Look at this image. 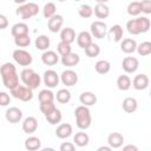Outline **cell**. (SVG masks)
<instances>
[{"label":"cell","instance_id":"30","mask_svg":"<svg viewBox=\"0 0 151 151\" xmlns=\"http://www.w3.org/2000/svg\"><path fill=\"white\" fill-rule=\"evenodd\" d=\"M50 44H51L50 38L47 35H45V34L38 35L35 38V47L38 50H40V51H44V52L47 51V48L50 47Z\"/></svg>","mask_w":151,"mask_h":151},{"label":"cell","instance_id":"20","mask_svg":"<svg viewBox=\"0 0 151 151\" xmlns=\"http://www.w3.org/2000/svg\"><path fill=\"white\" fill-rule=\"evenodd\" d=\"M73 132V129H72V125L68 124V123H63L60 124L57 130H55V136L60 139H65V138H68Z\"/></svg>","mask_w":151,"mask_h":151},{"label":"cell","instance_id":"34","mask_svg":"<svg viewBox=\"0 0 151 151\" xmlns=\"http://www.w3.org/2000/svg\"><path fill=\"white\" fill-rule=\"evenodd\" d=\"M55 99L60 104H67L71 100V92L66 88H60L55 94Z\"/></svg>","mask_w":151,"mask_h":151},{"label":"cell","instance_id":"10","mask_svg":"<svg viewBox=\"0 0 151 151\" xmlns=\"http://www.w3.org/2000/svg\"><path fill=\"white\" fill-rule=\"evenodd\" d=\"M60 80L65 86H74L78 83V74L73 70H65L60 74Z\"/></svg>","mask_w":151,"mask_h":151},{"label":"cell","instance_id":"18","mask_svg":"<svg viewBox=\"0 0 151 151\" xmlns=\"http://www.w3.org/2000/svg\"><path fill=\"white\" fill-rule=\"evenodd\" d=\"M124 143V136L119 132H112L107 136V144L112 149H119Z\"/></svg>","mask_w":151,"mask_h":151},{"label":"cell","instance_id":"17","mask_svg":"<svg viewBox=\"0 0 151 151\" xmlns=\"http://www.w3.org/2000/svg\"><path fill=\"white\" fill-rule=\"evenodd\" d=\"M41 61H42V64H45L47 66H53L59 61V55L57 52L47 50L41 54Z\"/></svg>","mask_w":151,"mask_h":151},{"label":"cell","instance_id":"45","mask_svg":"<svg viewBox=\"0 0 151 151\" xmlns=\"http://www.w3.org/2000/svg\"><path fill=\"white\" fill-rule=\"evenodd\" d=\"M59 150L60 151H76V146L71 142H64V143L60 144Z\"/></svg>","mask_w":151,"mask_h":151},{"label":"cell","instance_id":"2","mask_svg":"<svg viewBox=\"0 0 151 151\" xmlns=\"http://www.w3.org/2000/svg\"><path fill=\"white\" fill-rule=\"evenodd\" d=\"M150 26H151V21L146 17H138L126 22V29L132 35H138L140 33L147 32L150 29Z\"/></svg>","mask_w":151,"mask_h":151},{"label":"cell","instance_id":"12","mask_svg":"<svg viewBox=\"0 0 151 151\" xmlns=\"http://www.w3.org/2000/svg\"><path fill=\"white\" fill-rule=\"evenodd\" d=\"M149 83H150L149 77H147L146 74H144V73H139V74L134 76V78H133V80H132V86H133L134 90L142 91V90L147 88Z\"/></svg>","mask_w":151,"mask_h":151},{"label":"cell","instance_id":"49","mask_svg":"<svg viewBox=\"0 0 151 151\" xmlns=\"http://www.w3.org/2000/svg\"><path fill=\"white\" fill-rule=\"evenodd\" d=\"M97 151H112V147L109 145H101L97 149Z\"/></svg>","mask_w":151,"mask_h":151},{"label":"cell","instance_id":"51","mask_svg":"<svg viewBox=\"0 0 151 151\" xmlns=\"http://www.w3.org/2000/svg\"><path fill=\"white\" fill-rule=\"evenodd\" d=\"M150 97H151V90H150Z\"/></svg>","mask_w":151,"mask_h":151},{"label":"cell","instance_id":"22","mask_svg":"<svg viewBox=\"0 0 151 151\" xmlns=\"http://www.w3.org/2000/svg\"><path fill=\"white\" fill-rule=\"evenodd\" d=\"M79 101L81 103V105L88 107V106H92L97 103V96L91 91H86L79 96Z\"/></svg>","mask_w":151,"mask_h":151},{"label":"cell","instance_id":"37","mask_svg":"<svg viewBox=\"0 0 151 151\" xmlns=\"http://www.w3.org/2000/svg\"><path fill=\"white\" fill-rule=\"evenodd\" d=\"M137 53L142 57L151 54V41H143L137 46Z\"/></svg>","mask_w":151,"mask_h":151},{"label":"cell","instance_id":"4","mask_svg":"<svg viewBox=\"0 0 151 151\" xmlns=\"http://www.w3.org/2000/svg\"><path fill=\"white\" fill-rule=\"evenodd\" d=\"M20 78H21V81L24 83V85L27 86L28 88H31L32 91L38 88L41 83V77L33 68H29V67L24 68L21 71Z\"/></svg>","mask_w":151,"mask_h":151},{"label":"cell","instance_id":"28","mask_svg":"<svg viewBox=\"0 0 151 151\" xmlns=\"http://www.w3.org/2000/svg\"><path fill=\"white\" fill-rule=\"evenodd\" d=\"M88 142H90L88 134H87L86 132H83V131L77 132V133L74 134V137H73V143H74L77 146H79V147L86 146V145L88 144Z\"/></svg>","mask_w":151,"mask_h":151},{"label":"cell","instance_id":"40","mask_svg":"<svg viewBox=\"0 0 151 151\" xmlns=\"http://www.w3.org/2000/svg\"><path fill=\"white\" fill-rule=\"evenodd\" d=\"M57 51H58V54H60V57H65V55L72 53V47H71L70 44L60 41L57 46Z\"/></svg>","mask_w":151,"mask_h":151},{"label":"cell","instance_id":"25","mask_svg":"<svg viewBox=\"0 0 151 151\" xmlns=\"http://www.w3.org/2000/svg\"><path fill=\"white\" fill-rule=\"evenodd\" d=\"M60 40L66 44H72L76 40V32L72 27H65L60 31Z\"/></svg>","mask_w":151,"mask_h":151},{"label":"cell","instance_id":"13","mask_svg":"<svg viewBox=\"0 0 151 151\" xmlns=\"http://www.w3.org/2000/svg\"><path fill=\"white\" fill-rule=\"evenodd\" d=\"M5 118L7 122H9L12 124H17L22 118V111L15 106H12V107L7 109V111L5 113Z\"/></svg>","mask_w":151,"mask_h":151},{"label":"cell","instance_id":"39","mask_svg":"<svg viewBox=\"0 0 151 151\" xmlns=\"http://www.w3.org/2000/svg\"><path fill=\"white\" fill-rule=\"evenodd\" d=\"M55 9H57V7H55V5L53 2H47V4L44 5L42 14H44V17L46 19H51L52 17L55 15Z\"/></svg>","mask_w":151,"mask_h":151},{"label":"cell","instance_id":"16","mask_svg":"<svg viewBox=\"0 0 151 151\" xmlns=\"http://www.w3.org/2000/svg\"><path fill=\"white\" fill-rule=\"evenodd\" d=\"M77 44L80 48H87L91 44H92V34L91 32L87 31H81L78 35H77Z\"/></svg>","mask_w":151,"mask_h":151},{"label":"cell","instance_id":"15","mask_svg":"<svg viewBox=\"0 0 151 151\" xmlns=\"http://www.w3.org/2000/svg\"><path fill=\"white\" fill-rule=\"evenodd\" d=\"M38 129V120L35 117L33 116H29V117H26L22 122V131L27 134H32L37 131Z\"/></svg>","mask_w":151,"mask_h":151},{"label":"cell","instance_id":"48","mask_svg":"<svg viewBox=\"0 0 151 151\" xmlns=\"http://www.w3.org/2000/svg\"><path fill=\"white\" fill-rule=\"evenodd\" d=\"M122 151H139V150H138V147H137L136 145H133V144H127V145H125V146L123 147Z\"/></svg>","mask_w":151,"mask_h":151},{"label":"cell","instance_id":"19","mask_svg":"<svg viewBox=\"0 0 151 151\" xmlns=\"http://www.w3.org/2000/svg\"><path fill=\"white\" fill-rule=\"evenodd\" d=\"M93 13H94V15H96L98 19H106V18L110 15V8H109V6H107L105 2L98 1L97 5L94 6Z\"/></svg>","mask_w":151,"mask_h":151},{"label":"cell","instance_id":"9","mask_svg":"<svg viewBox=\"0 0 151 151\" xmlns=\"http://www.w3.org/2000/svg\"><path fill=\"white\" fill-rule=\"evenodd\" d=\"M59 74L54 71V70H47L44 72V76H42V81L44 84L48 87V88H53L55 87L58 84H59Z\"/></svg>","mask_w":151,"mask_h":151},{"label":"cell","instance_id":"8","mask_svg":"<svg viewBox=\"0 0 151 151\" xmlns=\"http://www.w3.org/2000/svg\"><path fill=\"white\" fill-rule=\"evenodd\" d=\"M90 31H91L92 37H94L96 39H103V38H105V35L107 33V26L104 21L96 20L91 24Z\"/></svg>","mask_w":151,"mask_h":151},{"label":"cell","instance_id":"27","mask_svg":"<svg viewBox=\"0 0 151 151\" xmlns=\"http://www.w3.org/2000/svg\"><path fill=\"white\" fill-rule=\"evenodd\" d=\"M40 146H41V140L35 136H31L25 140V149L28 151H37L40 149Z\"/></svg>","mask_w":151,"mask_h":151},{"label":"cell","instance_id":"32","mask_svg":"<svg viewBox=\"0 0 151 151\" xmlns=\"http://www.w3.org/2000/svg\"><path fill=\"white\" fill-rule=\"evenodd\" d=\"M109 35L114 42H119L123 38V27L120 25H113L109 29Z\"/></svg>","mask_w":151,"mask_h":151},{"label":"cell","instance_id":"23","mask_svg":"<svg viewBox=\"0 0 151 151\" xmlns=\"http://www.w3.org/2000/svg\"><path fill=\"white\" fill-rule=\"evenodd\" d=\"M137 42H136V40L134 39H132V38H126V39H124L123 41H122V44H120V50L124 52V53H126V54H130V53H133V52H136L137 51Z\"/></svg>","mask_w":151,"mask_h":151},{"label":"cell","instance_id":"35","mask_svg":"<svg viewBox=\"0 0 151 151\" xmlns=\"http://www.w3.org/2000/svg\"><path fill=\"white\" fill-rule=\"evenodd\" d=\"M45 118L47 119V122H48L51 125H57V124H59V123L61 122L63 114H61V112H60L59 109H55V110L52 111L50 114H47Z\"/></svg>","mask_w":151,"mask_h":151},{"label":"cell","instance_id":"21","mask_svg":"<svg viewBox=\"0 0 151 151\" xmlns=\"http://www.w3.org/2000/svg\"><path fill=\"white\" fill-rule=\"evenodd\" d=\"M11 33L14 38L22 37V35H28V25L25 22H17L12 26Z\"/></svg>","mask_w":151,"mask_h":151},{"label":"cell","instance_id":"50","mask_svg":"<svg viewBox=\"0 0 151 151\" xmlns=\"http://www.w3.org/2000/svg\"><path fill=\"white\" fill-rule=\"evenodd\" d=\"M41 151H55L53 147H44V149H41Z\"/></svg>","mask_w":151,"mask_h":151},{"label":"cell","instance_id":"36","mask_svg":"<svg viewBox=\"0 0 151 151\" xmlns=\"http://www.w3.org/2000/svg\"><path fill=\"white\" fill-rule=\"evenodd\" d=\"M78 14H79V17H81L84 19H88L93 15V8L87 4H83L78 8Z\"/></svg>","mask_w":151,"mask_h":151},{"label":"cell","instance_id":"41","mask_svg":"<svg viewBox=\"0 0 151 151\" xmlns=\"http://www.w3.org/2000/svg\"><path fill=\"white\" fill-rule=\"evenodd\" d=\"M100 53V47L99 45L92 42L87 48H85V54L88 57V58H94V57H98Z\"/></svg>","mask_w":151,"mask_h":151},{"label":"cell","instance_id":"26","mask_svg":"<svg viewBox=\"0 0 151 151\" xmlns=\"http://www.w3.org/2000/svg\"><path fill=\"white\" fill-rule=\"evenodd\" d=\"M123 110L127 113H133L137 109H138V101L136 98L133 97H126L124 100H123Z\"/></svg>","mask_w":151,"mask_h":151},{"label":"cell","instance_id":"42","mask_svg":"<svg viewBox=\"0 0 151 151\" xmlns=\"http://www.w3.org/2000/svg\"><path fill=\"white\" fill-rule=\"evenodd\" d=\"M14 44L18 47H27L31 44V38L29 35H22V37L14 38Z\"/></svg>","mask_w":151,"mask_h":151},{"label":"cell","instance_id":"46","mask_svg":"<svg viewBox=\"0 0 151 151\" xmlns=\"http://www.w3.org/2000/svg\"><path fill=\"white\" fill-rule=\"evenodd\" d=\"M11 101L9 96L6 92H0V105L1 106H7Z\"/></svg>","mask_w":151,"mask_h":151},{"label":"cell","instance_id":"14","mask_svg":"<svg viewBox=\"0 0 151 151\" xmlns=\"http://www.w3.org/2000/svg\"><path fill=\"white\" fill-rule=\"evenodd\" d=\"M64 24V17L61 14H55L54 17H52L51 19H48L47 21V27L52 33H57L61 29Z\"/></svg>","mask_w":151,"mask_h":151},{"label":"cell","instance_id":"7","mask_svg":"<svg viewBox=\"0 0 151 151\" xmlns=\"http://www.w3.org/2000/svg\"><path fill=\"white\" fill-rule=\"evenodd\" d=\"M11 94L21 101H29L33 98V92L31 88H28L25 85H18L13 90H11Z\"/></svg>","mask_w":151,"mask_h":151},{"label":"cell","instance_id":"24","mask_svg":"<svg viewBox=\"0 0 151 151\" xmlns=\"http://www.w3.org/2000/svg\"><path fill=\"white\" fill-rule=\"evenodd\" d=\"M60 61H61V64H63L64 66H66V67H73V66H76V65L79 64L80 57H79L78 53L72 52V53H70V54H67V55H65V57H61Z\"/></svg>","mask_w":151,"mask_h":151},{"label":"cell","instance_id":"33","mask_svg":"<svg viewBox=\"0 0 151 151\" xmlns=\"http://www.w3.org/2000/svg\"><path fill=\"white\" fill-rule=\"evenodd\" d=\"M54 98H55L54 93L51 90H47V88L41 90L39 92V94H38V99H39L40 104H42V103H53Z\"/></svg>","mask_w":151,"mask_h":151},{"label":"cell","instance_id":"31","mask_svg":"<svg viewBox=\"0 0 151 151\" xmlns=\"http://www.w3.org/2000/svg\"><path fill=\"white\" fill-rule=\"evenodd\" d=\"M94 70L97 73L99 74H106L110 72L111 70V64L110 61L105 60V59H101V60H98L96 64H94Z\"/></svg>","mask_w":151,"mask_h":151},{"label":"cell","instance_id":"29","mask_svg":"<svg viewBox=\"0 0 151 151\" xmlns=\"http://www.w3.org/2000/svg\"><path fill=\"white\" fill-rule=\"evenodd\" d=\"M132 85V81H131V78L126 74H122L117 78V87L120 90V91H127Z\"/></svg>","mask_w":151,"mask_h":151},{"label":"cell","instance_id":"47","mask_svg":"<svg viewBox=\"0 0 151 151\" xmlns=\"http://www.w3.org/2000/svg\"><path fill=\"white\" fill-rule=\"evenodd\" d=\"M8 25V20L6 18V15L0 14V29H5Z\"/></svg>","mask_w":151,"mask_h":151},{"label":"cell","instance_id":"6","mask_svg":"<svg viewBox=\"0 0 151 151\" xmlns=\"http://www.w3.org/2000/svg\"><path fill=\"white\" fill-rule=\"evenodd\" d=\"M12 57L14 59V61L17 64H19L20 66H29L33 61V58H32V54L22 48H18V50H14L13 53H12Z\"/></svg>","mask_w":151,"mask_h":151},{"label":"cell","instance_id":"1","mask_svg":"<svg viewBox=\"0 0 151 151\" xmlns=\"http://www.w3.org/2000/svg\"><path fill=\"white\" fill-rule=\"evenodd\" d=\"M2 83L6 88L9 91L19 85V76L17 73V68L12 63H5L0 68Z\"/></svg>","mask_w":151,"mask_h":151},{"label":"cell","instance_id":"3","mask_svg":"<svg viewBox=\"0 0 151 151\" xmlns=\"http://www.w3.org/2000/svg\"><path fill=\"white\" fill-rule=\"evenodd\" d=\"M74 118H76L77 126L80 130H86L91 126L92 116H91V111L87 106H84V105L77 106L74 110Z\"/></svg>","mask_w":151,"mask_h":151},{"label":"cell","instance_id":"5","mask_svg":"<svg viewBox=\"0 0 151 151\" xmlns=\"http://www.w3.org/2000/svg\"><path fill=\"white\" fill-rule=\"evenodd\" d=\"M39 12V6L35 2H26L21 6H19L15 11L17 15L22 20H28L33 17H35Z\"/></svg>","mask_w":151,"mask_h":151},{"label":"cell","instance_id":"11","mask_svg":"<svg viewBox=\"0 0 151 151\" xmlns=\"http://www.w3.org/2000/svg\"><path fill=\"white\" fill-rule=\"evenodd\" d=\"M122 67L126 73H134L139 67V61L134 57H125L122 61Z\"/></svg>","mask_w":151,"mask_h":151},{"label":"cell","instance_id":"43","mask_svg":"<svg viewBox=\"0 0 151 151\" xmlns=\"http://www.w3.org/2000/svg\"><path fill=\"white\" fill-rule=\"evenodd\" d=\"M39 109H40V111L44 113V116L46 117V116L50 114L52 111H54L57 107H55L54 101H53V103H42V104H40Z\"/></svg>","mask_w":151,"mask_h":151},{"label":"cell","instance_id":"44","mask_svg":"<svg viewBox=\"0 0 151 151\" xmlns=\"http://www.w3.org/2000/svg\"><path fill=\"white\" fill-rule=\"evenodd\" d=\"M142 12L145 14H151V0H143L140 1Z\"/></svg>","mask_w":151,"mask_h":151},{"label":"cell","instance_id":"38","mask_svg":"<svg viewBox=\"0 0 151 151\" xmlns=\"http://www.w3.org/2000/svg\"><path fill=\"white\" fill-rule=\"evenodd\" d=\"M127 13L131 17H137L142 13V7H140V2L139 1H132L127 6Z\"/></svg>","mask_w":151,"mask_h":151}]
</instances>
